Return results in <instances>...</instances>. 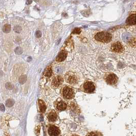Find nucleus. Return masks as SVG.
Wrapping results in <instances>:
<instances>
[{
  "mask_svg": "<svg viewBox=\"0 0 136 136\" xmlns=\"http://www.w3.org/2000/svg\"><path fill=\"white\" fill-rule=\"evenodd\" d=\"M95 38L96 40L99 42L108 43L112 41V36L111 34L108 32L101 31L96 34Z\"/></svg>",
  "mask_w": 136,
  "mask_h": 136,
  "instance_id": "obj_1",
  "label": "nucleus"
},
{
  "mask_svg": "<svg viewBox=\"0 0 136 136\" xmlns=\"http://www.w3.org/2000/svg\"><path fill=\"white\" fill-rule=\"evenodd\" d=\"M62 95L65 99H71L74 96V92L72 87L65 86L62 89Z\"/></svg>",
  "mask_w": 136,
  "mask_h": 136,
  "instance_id": "obj_2",
  "label": "nucleus"
},
{
  "mask_svg": "<svg viewBox=\"0 0 136 136\" xmlns=\"http://www.w3.org/2000/svg\"><path fill=\"white\" fill-rule=\"evenodd\" d=\"M105 81L108 84L114 85L118 82V77L114 73H110L106 75Z\"/></svg>",
  "mask_w": 136,
  "mask_h": 136,
  "instance_id": "obj_3",
  "label": "nucleus"
},
{
  "mask_svg": "<svg viewBox=\"0 0 136 136\" xmlns=\"http://www.w3.org/2000/svg\"><path fill=\"white\" fill-rule=\"evenodd\" d=\"M66 81L71 85H75L78 83V79L76 75L72 72L67 73L65 76Z\"/></svg>",
  "mask_w": 136,
  "mask_h": 136,
  "instance_id": "obj_4",
  "label": "nucleus"
},
{
  "mask_svg": "<svg viewBox=\"0 0 136 136\" xmlns=\"http://www.w3.org/2000/svg\"><path fill=\"white\" fill-rule=\"evenodd\" d=\"M124 47L120 42H117L113 43L111 47L112 52L116 53H122L124 51Z\"/></svg>",
  "mask_w": 136,
  "mask_h": 136,
  "instance_id": "obj_5",
  "label": "nucleus"
},
{
  "mask_svg": "<svg viewBox=\"0 0 136 136\" xmlns=\"http://www.w3.org/2000/svg\"><path fill=\"white\" fill-rule=\"evenodd\" d=\"M83 88L84 92L87 93H93L95 91V86L93 82L88 81L84 83Z\"/></svg>",
  "mask_w": 136,
  "mask_h": 136,
  "instance_id": "obj_6",
  "label": "nucleus"
},
{
  "mask_svg": "<svg viewBox=\"0 0 136 136\" xmlns=\"http://www.w3.org/2000/svg\"><path fill=\"white\" fill-rule=\"evenodd\" d=\"M64 82V79L61 76H57L55 77L52 81V86L56 88L60 86Z\"/></svg>",
  "mask_w": 136,
  "mask_h": 136,
  "instance_id": "obj_7",
  "label": "nucleus"
},
{
  "mask_svg": "<svg viewBox=\"0 0 136 136\" xmlns=\"http://www.w3.org/2000/svg\"><path fill=\"white\" fill-rule=\"evenodd\" d=\"M48 133L50 136H58L60 134V131L57 126L51 125L48 128Z\"/></svg>",
  "mask_w": 136,
  "mask_h": 136,
  "instance_id": "obj_8",
  "label": "nucleus"
},
{
  "mask_svg": "<svg viewBox=\"0 0 136 136\" xmlns=\"http://www.w3.org/2000/svg\"><path fill=\"white\" fill-rule=\"evenodd\" d=\"M55 107L57 110L63 111L66 109L67 104L64 101L58 100L55 103Z\"/></svg>",
  "mask_w": 136,
  "mask_h": 136,
  "instance_id": "obj_9",
  "label": "nucleus"
},
{
  "mask_svg": "<svg viewBox=\"0 0 136 136\" xmlns=\"http://www.w3.org/2000/svg\"><path fill=\"white\" fill-rule=\"evenodd\" d=\"M126 23L129 25H136V14L129 15L126 19Z\"/></svg>",
  "mask_w": 136,
  "mask_h": 136,
  "instance_id": "obj_10",
  "label": "nucleus"
},
{
  "mask_svg": "<svg viewBox=\"0 0 136 136\" xmlns=\"http://www.w3.org/2000/svg\"><path fill=\"white\" fill-rule=\"evenodd\" d=\"M47 118L50 122H55L57 118V114L54 110H51L47 115Z\"/></svg>",
  "mask_w": 136,
  "mask_h": 136,
  "instance_id": "obj_11",
  "label": "nucleus"
},
{
  "mask_svg": "<svg viewBox=\"0 0 136 136\" xmlns=\"http://www.w3.org/2000/svg\"><path fill=\"white\" fill-rule=\"evenodd\" d=\"M67 53L65 50H63L59 54L58 56L56 58V61L57 62H63L67 58Z\"/></svg>",
  "mask_w": 136,
  "mask_h": 136,
  "instance_id": "obj_12",
  "label": "nucleus"
},
{
  "mask_svg": "<svg viewBox=\"0 0 136 136\" xmlns=\"http://www.w3.org/2000/svg\"><path fill=\"white\" fill-rule=\"evenodd\" d=\"M38 106L39 110H40L41 112H45V111L46 110L47 106L46 104H45V102L42 100H38Z\"/></svg>",
  "mask_w": 136,
  "mask_h": 136,
  "instance_id": "obj_13",
  "label": "nucleus"
},
{
  "mask_svg": "<svg viewBox=\"0 0 136 136\" xmlns=\"http://www.w3.org/2000/svg\"><path fill=\"white\" fill-rule=\"evenodd\" d=\"M52 75V71L51 67H48L44 72V76L50 78Z\"/></svg>",
  "mask_w": 136,
  "mask_h": 136,
  "instance_id": "obj_14",
  "label": "nucleus"
},
{
  "mask_svg": "<svg viewBox=\"0 0 136 136\" xmlns=\"http://www.w3.org/2000/svg\"><path fill=\"white\" fill-rule=\"evenodd\" d=\"M11 30V26L9 24H6L4 25L3 30L5 33H8Z\"/></svg>",
  "mask_w": 136,
  "mask_h": 136,
  "instance_id": "obj_15",
  "label": "nucleus"
},
{
  "mask_svg": "<svg viewBox=\"0 0 136 136\" xmlns=\"http://www.w3.org/2000/svg\"><path fill=\"white\" fill-rule=\"evenodd\" d=\"M87 136H103V135L100 132H92L89 133Z\"/></svg>",
  "mask_w": 136,
  "mask_h": 136,
  "instance_id": "obj_16",
  "label": "nucleus"
},
{
  "mask_svg": "<svg viewBox=\"0 0 136 136\" xmlns=\"http://www.w3.org/2000/svg\"><path fill=\"white\" fill-rule=\"evenodd\" d=\"M15 53L17 54H20L23 53V49L20 47H17L15 49Z\"/></svg>",
  "mask_w": 136,
  "mask_h": 136,
  "instance_id": "obj_17",
  "label": "nucleus"
},
{
  "mask_svg": "<svg viewBox=\"0 0 136 136\" xmlns=\"http://www.w3.org/2000/svg\"><path fill=\"white\" fill-rule=\"evenodd\" d=\"M80 32H81V29H80V28H76L73 31L72 33H73V34H79L80 33Z\"/></svg>",
  "mask_w": 136,
  "mask_h": 136,
  "instance_id": "obj_18",
  "label": "nucleus"
},
{
  "mask_svg": "<svg viewBox=\"0 0 136 136\" xmlns=\"http://www.w3.org/2000/svg\"><path fill=\"white\" fill-rule=\"evenodd\" d=\"M14 30L17 33H20L21 31V27L19 26H16L14 27Z\"/></svg>",
  "mask_w": 136,
  "mask_h": 136,
  "instance_id": "obj_19",
  "label": "nucleus"
},
{
  "mask_svg": "<svg viewBox=\"0 0 136 136\" xmlns=\"http://www.w3.org/2000/svg\"><path fill=\"white\" fill-rule=\"evenodd\" d=\"M42 36V32L41 31L38 30L36 32V37L37 38H40Z\"/></svg>",
  "mask_w": 136,
  "mask_h": 136,
  "instance_id": "obj_20",
  "label": "nucleus"
},
{
  "mask_svg": "<svg viewBox=\"0 0 136 136\" xmlns=\"http://www.w3.org/2000/svg\"><path fill=\"white\" fill-rule=\"evenodd\" d=\"M12 101H13L11 100L7 101V106H9V104H11V105L12 106L13 105V103H12Z\"/></svg>",
  "mask_w": 136,
  "mask_h": 136,
  "instance_id": "obj_21",
  "label": "nucleus"
},
{
  "mask_svg": "<svg viewBox=\"0 0 136 136\" xmlns=\"http://www.w3.org/2000/svg\"><path fill=\"white\" fill-rule=\"evenodd\" d=\"M56 71H57V72L60 73L62 71V69L60 67H58V68H57V69H56Z\"/></svg>",
  "mask_w": 136,
  "mask_h": 136,
  "instance_id": "obj_22",
  "label": "nucleus"
},
{
  "mask_svg": "<svg viewBox=\"0 0 136 136\" xmlns=\"http://www.w3.org/2000/svg\"><path fill=\"white\" fill-rule=\"evenodd\" d=\"M32 2V0H27L26 1V3L27 5L31 4Z\"/></svg>",
  "mask_w": 136,
  "mask_h": 136,
  "instance_id": "obj_23",
  "label": "nucleus"
},
{
  "mask_svg": "<svg viewBox=\"0 0 136 136\" xmlns=\"http://www.w3.org/2000/svg\"><path fill=\"white\" fill-rule=\"evenodd\" d=\"M77 136V135H73V136Z\"/></svg>",
  "mask_w": 136,
  "mask_h": 136,
  "instance_id": "obj_24",
  "label": "nucleus"
}]
</instances>
